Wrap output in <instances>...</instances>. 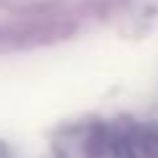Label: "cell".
Masks as SVG:
<instances>
[{
  "mask_svg": "<svg viewBox=\"0 0 158 158\" xmlns=\"http://www.w3.org/2000/svg\"><path fill=\"white\" fill-rule=\"evenodd\" d=\"M53 153L56 158H129V129L103 118L71 121L53 135Z\"/></svg>",
  "mask_w": 158,
  "mask_h": 158,
  "instance_id": "6da1fadb",
  "label": "cell"
},
{
  "mask_svg": "<svg viewBox=\"0 0 158 158\" xmlns=\"http://www.w3.org/2000/svg\"><path fill=\"white\" fill-rule=\"evenodd\" d=\"M129 158H158V127H129Z\"/></svg>",
  "mask_w": 158,
  "mask_h": 158,
  "instance_id": "7a4b0ae2",
  "label": "cell"
},
{
  "mask_svg": "<svg viewBox=\"0 0 158 158\" xmlns=\"http://www.w3.org/2000/svg\"><path fill=\"white\" fill-rule=\"evenodd\" d=\"M0 158H6V153H3V148H0Z\"/></svg>",
  "mask_w": 158,
  "mask_h": 158,
  "instance_id": "3957f363",
  "label": "cell"
}]
</instances>
